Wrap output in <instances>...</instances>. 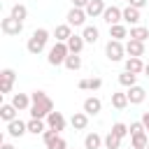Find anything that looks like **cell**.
<instances>
[{
	"instance_id": "cell-6",
	"label": "cell",
	"mask_w": 149,
	"mask_h": 149,
	"mask_svg": "<svg viewBox=\"0 0 149 149\" xmlns=\"http://www.w3.org/2000/svg\"><path fill=\"white\" fill-rule=\"evenodd\" d=\"M102 21H105L107 26L121 23V21H123V9H119V7H105V12H102Z\"/></svg>"
},
{
	"instance_id": "cell-1",
	"label": "cell",
	"mask_w": 149,
	"mask_h": 149,
	"mask_svg": "<svg viewBox=\"0 0 149 149\" xmlns=\"http://www.w3.org/2000/svg\"><path fill=\"white\" fill-rule=\"evenodd\" d=\"M30 100H33V105H30V116H35V119H47V116L54 112V100H51L44 91H33V93H30Z\"/></svg>"
},
{
	"instance_id": "cell-43",
	"label": "cell",
	"mask_w": 149,
	"mask_h": 149,
	"mask_svg": "<svg viewBox=\"0 0 149 149\" xmlns=\"http://www.w3.org/2000/svg\"><path fill=\"white\" fill-rule=\"evenodd\" d=\"M130 149H133V147H130Z\"/></svg>"
},
{
	"instance_id": "cell-13",
	"label": "cell",
	"mask_w": 149,
	"mask_h": 149,
	"mask_svg": "<svg viewBox=\"0 0 149 149\" xmlns=\"http://www.w3.org/2000/svg\"><path fill=\"white\" fill-rule=\"evenodd\" d=\"M126 54L142 58V56H144V42H140V40H128V42H126Z\"/></svg>"
},
{
	"instance_id": "cell-10",
	"label": "cell",
	"mask_w": 149,
	"mask_h": 149,
	"mask_svg": "<svg viewBox=\"0 0 149 149\" xmlns=\"http://www.w3.org/2000/svg\"><path fill=\"white\" fill-rule=\"evenodd\" d=\"M126 93H128V102H130V105H140V102H144V98H147V91H144L142 86H137V84L130 86Z\"/></svg>"
},
{
	"instance_id": "cell-4",
	"label": "cell",
	"mask_w": 149,
	"mask_h": 149,
	"mask_svg": "<svg viewBox=\"0 0 149 149\" xmlns=\"http://www.w3.org/2000/svg\"><path fill=\"white\" fill-rule=\"evenodd\" d=\"M123 54H126V47L121 44V40H109V42L105 44V56H107L112 63L123 61Z\"/></svg>"
},
{
	"instance_id": "cell-14",
	"label": "cell",
	"mask_w": 149,
	"mask_h": 149,
	"mask_svg": "<svg viewBox=\"0 0 149 149\" xmlns=\"http://www.w3.org/2000/svg\"><path fill=\"white\" fill-rule=\"evenodd\" d=\"M12 105H14L19 112H23V109H30L33 100H30V95H28V93H14V98H12Z\"/></svg>"
},
{
	"instance_id": "cell-23",
	"label": "cell",
	"mask_w": 149,
	"mask_h": 149,
	"mask_svg": "<svg viewBox=\"0 0 149 149\" xmlns=\"http://www.w3.org/2000/svg\"><path fill=\"white\" fill-rule=\"evenodd\" d=\"M16 112H19V109H16L12 102H5V105L0 107V119L9 123V121H14V119H16Z\"/></svg>"
},
{
	"instance_id": "cell-31",
	"label": "cell",
	"mask_w": 149,
	"mask_h": 149,
	"mask_svg": "<svg viewBox=\"0 0 149 149\" xmlns=\"http://www.w3.org/2000/svg\"><path fill=\"white\" fill-rule=\"evenodd\" d=\"M135 81H137V74H133V72H128V70H123V72L119 74V84L126 86V88L135 86Z\"/></svg>"
},
{
	"instance_id": "cell-34",
	"label": "cell",
	"mask_w": 149,
	"mask_h": 149,
	"mask_svg": "<svg viewBox=\"0 0 149 149\" xmlns=\"http://www.w3.org/2000/svg\"><path fill=\"white\" fill-rule=\"evenodd\" d=\"M47 149H68V144H65V140H63L61 135H56L54 140L47 142Z\"/></svg>"
},
{
	"instance_id": "cell-41",
	"label": "cell",
	"mask_w": 149,
	"mask_h": 149,
	"mask_svg": "<svg viewBox=\"0 0 149 149\" xmlns=\"http://www.w3.org/2000/svg\"><path fill=\"white\" fill-rule=\"evenodd\" d=\"M147 149H149V144H147Z\"/></svg>"
},
{
	"instance_id": "cell-21",
	"label": "cell",
	"mask_w": 149,
	"mask_h": 149,
	"mask_svg": "<svg viewBox=\"0 0 149 149\" xmlns=\"http://www.w3.org/2000/svg\"><path fill=\"white\" fill-rule=\"evenodd\" d=\"M105 7H107V5H105L102 0H91V2L86 5V14H88V16H93V19H95V16H102Z\"/></svg>"
},
{
	"instance_id": "cell-15",
	"label": "cell",
	"mask_w": 149,
	"mask_h": 149,
	"mask_svg": "<svg viewBox=\"0 0 149 149\" xmlns=\"http://www.w3.org/2000/svg\"><path fill=\"white\" fill-rule=\"evenodd\" d=\"M54 35H56V42H68L72 37V26L70 23H61V26H56Z\"/></svg>"
},
{
	"instance_id": "cell-22",
	"label": "cell",
	"mask_w": 149,
	"mask_h": 149,
	"mask_svg": "<svg viewBox=\"0 0 149 149\" xmlns=\"http://www.w3.org/2000/svg\"><path fill=\"white\" fill-rule=\"evenodd\" d=\"M123 21H126V23H130V26H137V23H140V9L128 5V7L123 9Z\"/></svg>"
},
{
	"instance_id": "cell-29",
	"label": "cell",
	"mask_w": 149,
	"mask_h": 149,
	"mask_svg": "<svg viewBox=\"0 0 149 149\" xmlns=\"http://www.w3.org/2000/svg\"><path fill=\"white\" fill-rule=\"evenodd\" d=\"M100 144H102V137H100L98 133H88V135L84 137V147H86V149H100Z\"/></svg>"
},
{
	"instance_id": "cell-16",
	"label": "cell",
	"mask_w": 149,
	"mask_h": 149,
	"mask_svg": "<svg viewBox=\"0 0 149 149\" xmlns=\"http://www.w3.org/2000/svg\"><path fill=\"white\" fill-rule=\"evenodd\" d=\"M126 70L133 72V74L144 72V63H142V58H137V56H128V58H126Z\"/></svg>"
},
{
	"instance_id": "cell-8",
	"label": "cell",
	"mask_w": 149,
	"mask_h": 149,
	"mask_svg": "<svg viewBox=\"0 0 149 149\" xmlns=\"http://www.w3.org/2000/svg\"><path fill=\"white\" fill-rule=\"evenodd\" d=\"M14 79H16V72H14L12 68H5V70L0 72V91H2V93H9L12 86H14Z\"/></svg>"
},
{
	"instance_id": "cell-24",
	"label": "cell",
	"mask_w": 149,
	"mask_h": 149,
	"mask_svg": "<svg viewBox=\"0 0 149 149\" xmlns=\"http://www.w3.org/2000/svg\"><path fill=\"white\" fill-rule=\"evenodd\" d=\"M47 128H49V126H44V119H35V116H33V119L28 121V133H33V135H42Z\"/></svg>"
},
{
	"instance_id": "cell-40",
	"label": "cell",
	"mask_w": 149,
	"mask_h": 149,
	"mask_svg": "<svg viewBox=\"0 0 149 149\" xmlns=\"http://www.w3.org/2000/svg\"><path fill=\"white\" fill-rule=\"evenodd\" d=\"M144 74L149 77V63H144Z\"/></svg>"
},
{
	"instance_id": "cell-7",
	"label": "cell",
	"mask_w": 149,
	"mask_h": 149,
	"mask_svg": "<svg viewBox=\"0 0 149 149\" xmlns=\"http://www.w3.org/2000/svg\"><path fill=\"white\" fill-rule=\"evenodd\" d=\"M86 16H88V14H86V9H81V7H72V9L68 12V16H65V19H68L65 23H70V26H74V28H77V26H84Z\"/></svg>"
},
{
	"instance_id": "cell-5",
	"label": "cell",
	"mask_w": 149,
	"mask_h": 149,
	"mask_svg": "<svg viewBox=\"0 0 149 149\" xmlns=\"http://www.w3.org/2000/svg\"><path fill=\"white\" fill-rule=\"evenodd\" d=\"M0 28H2L5 35H19V33L23 30V21H19V19H14V16H7V19L0 21Z\"/></svg>"
},
{
	"instance_id": "cell-36",
	"label": "cell",
	"mask_w": 149,
	"mask_h": 149,
	"mask_svg": "<svg viewBox=\"0 0 149 149\" xmlns=\"http://www.w3.org/2000/svg\"><path fill=\"white\" fill-rule=\"evenodd\" d=\"M112 133H116L121 140H123L126 135H130V133H128V126H126V123H121V121H116V123L112 126Z\"/></svg>"
},
{
	"instance_id": "cell-42",
	"label": "cell",
	"mask_w": 149,
	"mask_h": 149,
	"mask_svg": "<svg viewBox=\"0 0 149 149\" xmlns=\"http://www.w3.org/2000/svg\"><path fill=\"white\" fill-rule=\"evenodd\" d=\"M147 133H149V130H147Z\"/></svg>"
},
{
	"instance_id": "cell-2",
	"label": "cell",
	"mask_w": 149,
	"mask_h": 149,
	"mask_svg": "<svg viewBox=\"0 0 149 149\" xmlns=\"http://www.w3.org/2000/svg\"><path fill=\"white\" fill-rule=\"evenodd\" d=\"M47 42H49V30L47 28H37V30H33V35L28 37V51L33 54V56H37V54H42L44 51V47H47Z\"/></svg>"
},
{
	"instance_id": "cell-11",
	"label": "cell",
	"mask_w": 149,
	"mask_h": 149,
	"mask_svg": "<svg viewBox=\"0 0 149 149\" xmlns=\"http://www.w3.org/2000/svg\"><path fill=\"white\" fill-rule=\"evenodd\" d=\"M47 126H49L51 130H56V133H61V130L65 128V116H63L61 112H51V114L47 116Z\"/></svg>"
},
{
	"instance_id": "cell-35",
	"label": "cell",
	"mask_w": 149,
	"mask_h": 149,
	"mask_svg": "<svg viewBox=\"0 0 149 149\" xmlns=\"http://www.w3.org/2000/svg\"><path fill=\"white\" fill-rule=\"evenodd\" d=\"M128 133H130V135H140V133H147V128H144L142 119H140V121H133V123L128 126Z\"/></svg>"
},
{
	"instance_id": "cell-3",
	"label": "cell",
	"mask_w": 149,
	"mask_h": 149,
	"mask_svg": "<svg viewBox=\"0 0 149 149\" xmlns=\"http://www.w3.org/2000/svg\"><path fill=\"white\" fill-rule=\"evenodd\" d=\"M68 56H70V49H68V44H65V42H56V44L49 49V56H47V61H49V65H63Z\"/></svg>"
},
{
	"instance_id": "cell-27",
	"label": "cell",
	"mask_w": 149,
	"mask_h": 149,
	"mask_svg": "<svg viewBox=\"0 0 149 149\" xmlns=\"http://www.w3.org/2000/svg\"><path fill=\"white\" fill-rule=\"evenodd\" d=\"M102 144H105V149H119V147H121V137L109 130V133L102 137Z\"/></svg>"
},
{
	"instance_id": "cell-12",
	"label": "cell",
	"mask_w": 149,
	"mask_h": 149,
	"mask_svg": "<svg viewBox=\"0 0 149 149\" xmlns=\"http://www.w3.org/2000/svg\"><path fill=\"white\" fill-rule=\"evenodd\" d=\"M100 109H102V102H100V98L91 95V98H86V100H84V112H86L88 116H95V114H100Z\"/></svg>"
},
{
	"instance_id": "cell-19",
	"label": "cell",
	"mask_w": 149,
	"mask_h": 149,
	"mask_svg": "<svg viewBox=\"0 0 149 149\" xmlns=\"http://www.w3.org/2000/svg\"><path fill=\"white\" fill-rule=\"evenodd\" d=\"M68 49H70V54H81V49H84V44H86V40L81 37V35H72L68 42Z\"/></svg>"
},
{
	"instance_id": "cell-33",
	"label": "cell",
	"mask_w": 149,
	"mask_h": 149,
	"mask_svg": "<svg viewBox=\"0 0 149 149\" xmlns=\"http://www.w3.org/2000/svg\"><path fill=\"white\" fill-rule=\"evenodd\" d=\"M9 16L19 19V21H26V19H28V7L19 2V5H14V7H12V14H9Z\"/></svg>"
},
{
	"instance_id": "cell-18",
	"label": "cell",
	"mask_w": 149,
	"mask_h": 149,
	"mask_svg": "<svg viewBox=\"0 0 149 149\" xmlns=\"http://www.w3.org/2000/svg\"><path fill=\"white\" fill-rule=\"evenodd\" d=\"M70 123H72L74 130H84V128L88 126V114H86V112H74L72 119H70Z\"/></svg>"
},
{
	"instance_id": "cell-39",
	"label": "cell",
	"mask_w": 149,
	"mask_h": 149,
	"mask_svg": "<svg viewBox=\"0 0 149 149\" xmlns=\"http://www.w3.org/2000/svg\"><path fill=\"white\" fill-rule=\"evenodd\" d=\"M0 149H14V147H12V144H9V142H5V144H2V147H0Z\"/></svg>"
},
{
	"instance_id": "cell-26",
	"label": "cell",
	"mask_w": 149,
	"mask_h": 149,
	"mask_svg": "<svg viewBox=\"0 0 149 149\" xmlns=\"http://www.w3.org/2000/svg\"><path fill=\"white\" fill-rule=\"evenodd\" d=\"M98 35H100V30H98L95 26H84V30H81V37H84L88 44H95V42H98Z\"/></svg>"
},
{
	"instance_id": "cell-30",
	"label": "cell",
	"mask_w": 149,
	"mask_h": 149,
	"mask_svg": "<svg viewBox=\"0 0 149 149\" xmlns=\"http://www.w3.org/2000/svg\"><path fill=\"white\" fill-rule=\"evenodd\" d=\"M68 70H72V72H77L79 68H81V56L79 54H70L68 58H65V63H63Z\"/></svg>"
},
{
	"instance_id": "cell-25",
	"label": "cell",
	"mask_w": 149,
	"mask_h": 149,
	"mask_svg": "<svg viewBox=\"0 0 149 149\" xmlns=\"http://www.w3.org/2000/svg\"><path fill=\"white\" fill-rule=\"evenodd\" d=\"M109 37L112 40H123V37H128V28L123 23H114V26H109Z\"/></svg>"
},
{
	"instance_id": "cell-17",
	"label": "cell",
	"mask_w": 149,
	"mask_h": 149,
	"mask_svg": "<svg viewBox=\"0 0 149 149\" xmlns=\"http://www.w3.org/2000/svg\"><path fill=\"white\" fill-rule=\"evenodd\" d=\"M81 91H98L100 86H102V79L100 77H88V79H79V84H77Z\"/></svg>"
},
{
	"instance_id": "cell-20",
	"label": "cell",
	"mask_w": 149,
	"mask_h": 149,
	"mask_svg": "<svg viewBox=\"0 0 149 149\" xmlns=\"http://www.w3.org/2000/svg\"><path fill=\"white\" fill-rule=\"evenodd\" d=\"M128 37H130V40H140V42H149V28H144V26H133L130 33H128Z\"/></svg>"
},
{
	"instance_id": "cell-37",
	"label": "cell",
	"mask_w": 149,
	"mask_h": 149,
	"mask_svg": "<svg viewBox=\"0 0 149 149\" xmlns=\"http://www.w3.org/2000/svg\"><path fill=\"white\" fill-rule=\"evenodd\" d=\"M128 2H130V7H137V9H142L147 5V0H128Z\"/></svg>"
},
{
	"instance_id": "cell-28",
	"label": "cell",
	"mask_w": 149,
	"mask_h": 149,
	"mask_svg": "<svg viewBox=\"0 0 149 149\" xmlns=\"http://www.w3.org/2000/svg\"><path fill=\"white\" fill-rule=\"evenodd\" d=\"M130 102H128V93H112V107L116 109H126Z\"/></svg>"
},
{
	"instance_id": "cell-38",
	"label": "cell",
	"mask_w": 149,
	"mask_h": 149,
	"mask_svg": "<svg viewBox=\"0 0 149 149\" xmlns=\"http://www.w3.org/2000/svg\"><path fill=\"white\" fill-rule=\"evenodd\" d=\"M88 2H91V0H72V7H81V9H86Z\"/></svg>"
},
{
	"instance_id": "cell-32",
	"label": "cell",
	"mask_w": 149,
	"mask_h": 149,
	"mask_svg": "<svg viewBox=\"0 0 149 149\" xmlns=\"http://www.w3.org/2000/svg\"><path fill=\"white\" fill-rule=\"evenodd\" d=\"M149 140H147V133H140V135H130V147L133 149H147Z\"/></svg>"
},
{
	"instance_id": "cell-9",
	"label": "cell",
	"mask_w": 149,
	"mask_h": 149,
	"mask_svg": "<svg viewBox=\"0 0 149 149\" xmlns=\"http://www.w3.org/2000/svg\"><path fill=\"white\" fill-rule=\"evenodd\" d=\"M26 133H28V123H23L21 119H14V121L7 123V135L9 137H23Z\"/></svg>"
}]
</instances>
